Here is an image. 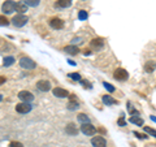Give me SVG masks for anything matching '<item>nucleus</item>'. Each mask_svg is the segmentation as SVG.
<instances>
[{
    "instance_id": "nucleus-1",
    "label": "nucleus",
    "mask_w": 156,
    "mask_h": 147,
    "mask_svg": "<svg viewBox=\"0 0 156 147\" xmlns=\"http://www.w3.org/2000/svg\"><path fill=\"white\" fill-rule=\"evenodd\" d=\"M20 65H21V68H23V69H27V70H31V69H35V61L31 60L30 57H21L20 59Z\"/></svg>"
},
{
    "instance_id": "nucleus-2",
    "label": "nucleus",
    "mask_w": 156,
    "mask_h": 147,
    "mask_svg": "<svg viewBox=\"0 0 156 147\" xmlns=\"http://www.w3.org/2000/svg\"><path fill=\"white\" fill-rule=\"evenodd\" d=\"M2 11H3V13H5V14L13 13L14 11H16V3L12 2V0H5V2L3 3V5H2Z\"/></svg>"
},
{
    "instance_id": "nucleus-3",
    "label": "nucleus",
    "mask_w": 156,
    "mask_h": 147,
    "mask_svg": "<svg viewBox=\"0 0 156 147\" xmlns=\"http://www.w3.org/2000/svg\"><path fill=\"white\" fill-rule=\"evenodd\" d=\"M27 21H29V18H27V16H25V14H17V16H14L13 20H12L13 25L17 26V27L25 26Z\"/></svg>"
},
{
    "instance_id": "nucleus-4",
    "label": "nucleus",
    "mask_w": 156,
    "mask_h": 147,
    "mask_svg": "<svg viewBox=\"0 0 156 147\" xmlns=\"http://www.w3.org/2000/svg\"><path fill=\"white\" fill-rule=\"evenodd\" d=\"M81 131L85 135H89L90 137V135H94L96 133V128L92 124H90V122H89V124H82L81 125Z\"/></svg>"
},
{
    "instance_id": "nucleus-5",
    "label": "nucleus",
    "mask_w": 156,
    "mask_h": 147,
    "mask_svg": "<svg viewBox=\"0 0 156 147\" xmlns=\"http://www.w3.org/2000/svg\"><path fill=\"white\" fill-rule=\"evenodd\" d=\"M31 104L30 103H18V104H16V111L18 112V113H29V112L31 111Z\"/></svg>"
},
{
    "instance_id": "nucleus-6",
    "label": "nucleus",
    "mask_w": 156,
    "mask_h": 147,
    "mask_svg": "<svg viewBox=\"0 0 156 147\" xmlns=\"http://www.w3.org/2000/svg\"><path fill=\"white\" fill-rule=\"evenodd\" d=\"M113 77H115V80H117V81H126L128 80V77H129V74H128V72H126L125 69L119 68V69L115 70Z\"/></svg>"
},
{
    "instance_id": "nucleus-7",
    "label": "nucleus",
    "mask_w": 156,
    "mask_h": 147,
    "mask_svg": "<svg viewBox=\"0 0 156 147\" xmlns=\"http://www.w3.org/2000/svg\"><path fill=\"white\" fill-rule=\"evenodd\" d=\"M18 98L21 99L22 102H25V103H30V102H33L34 100V95L31 94L30 91H20L18 92Z\"/></svg>"
},
{
    "instance_id": "nucleus-8",
    "label": "nucleus",
    "mask_w": 156,
    "mask_h": 147,
    "mask_svg": "<svg viewBox=\"0 0 156 147\" xmlns=\"http://www.w3.org/2000/svg\"><path fill=\"white\" fill-rule=\"evenodd\" d=\"M91 145L94 147H107V141L101 135H98L91 139Z\"/></svg>"
},
{
    "instance_id": "nucleus-9",
    "label": "nucleus",
    "mask_w": 156,
    "mask_h": 147,
    "mask_svg": "<svg viewBox=\"0 0 156 147\" xmlns=\"http://www.w3.org/2000/svg\"><path fill=\"white\" fill-rule=\"evenodd\" d=\"M37 89H38L39 91L46 92V91H48V90H51V83L48 82V81L41 80V81H38V82H37Z\"/></svg>"
},
{
    "instance_id": "nucleus-10",
    "label": "nucleus",
    "mask_w": 156,
    "mask_h": 147,
    "mask_svg": "<svg viewBox=\"0 0 156 147\" xmlns=\"http://www.w3.org/2000/svg\"><path fill=\"white\" fill-rule=\"evenodd\" d=\"M50 26L52 29H55V30H60V29L64 27V21L60 18H52L50 21Z\"/></svg>"
},
{
    "instance_id": "nucleus-11",
    "label": "nucleus",
    "mask_w": 156,
    "mask_h": 147,
    "mask_svg": "<svg viewBox=\"0 0 156 147\" xmlns=\"http://www.w3.org/2000/svg\"><path fill=\"white\" fill-rule=\"evenodd\" d=\"M52 94L55 95L56 98H68V96H70L69 92H68L65 89H61V87H56V89H53Z\"/></svg>"
},
{
    "instance_id": "nucleus-12",
    "label": "nucleus",
    "mask_w": 156,
    "mask_h": 147,
    "mask_svg": "<svg viewBox=\"0 0 156 147\" xmlns=\"http://www.w3.org/2000/svg\"><path fill=\"white\" fill-rule=\"evenodd\" d=\"M27 4L25 2H18L16 4V11L18 12V14H23L25 12H27Z\"/></svg>"
},
{
    "instance_id": "nucleus-13",
    "label": "nucleus",
    "mask_w": 156,
    "mask_h": 147,
    "mask_svg": "<svg viewBox=\"0 0 156 147\" xmlns=\"http://www.w3.org/2000/svg\"><path fill=\"white\" fill-rule=\"evenodd\" d=\"M64 51L66 53H69V55H78V53H80V48L74 45H70V46H66L64 48Z\"/></svg>"
},
{
    "instance_id": "nucleus-14",
    "label": "nucleus",
    "mask_w": 156,
    "mask_h": 147,
    "mask_svg": "<svg viewBox=\"0 0 156 147\" xmlns=\"http://www.w3.org/2000/svg\"><path fill=\"white\" fill-rule=\"evenodd\" d=\"M90 46L92 48H95V50H100L101 47L104 46V43H103V39H99V38H96V39H92L91 43H90Z\"/></svg>"
},
{
    "instance_id": "nucleus-15",
    "label": "nucleus",
    "mask_w": 156,
    "mask_h": 147,
    "mask_svg": "<svg viewBox=\"0 0 156 147\" xmlns=\"http://www.w3.org/2000/svg\"><path fill=\"white\" fill-rule=\"evenodd\" d=\"M65 131H66V133L69 134V135H77V134H78V129L76 128V125H74V124H72V122L66 125Z\"/></svg>"
},
{
    "instance_id": "nucleus-16",
    "label": "nucleus",
    "mask_w": 156,
    "mask_h": 147,
    "mask_svg": "<svg viewBox=\"0 0 156 147\" xmlns=\"http://www.w3.org/2000/svg\"><path fill=\"white\" fill-rule=\"evenodd\" d=\"M72 5V0H57V3L55 4L56 8H68Z\"/></svg>"
},
{
    "instance_id": "nucleus-17",
    "label": "nucleus",
    "mask_w": 156,
    "mask_h": 147,
    "mask_svg": "<svg viewBox=\"0 0 156 147\" xmlns=\"http://www.w3.org/2000/svg\"><path fill=\"white\" fill-rule=\"evenodd\" d=\"M101 100H103V103H104L105 106H112V104H116V103H117V100L113 99L111 95H103Z\"/></svg>"
},
{
    "instance_id": "nucleus-18",
    "label": "nucleus",
    "mask_w": 156,
    "mask_h": 147,
    "mask_svg": "<svg viewBox=\"0 0 156 147\" xmlns=\"http://www.w3.org/2000/svg\"><path fill=\"white\" fill-rule=\"evenodd\" d=\"M156 69V63L155 61H147L144 64V70L147 73H152Z\"/></svg>"
},
{
    "instance_id": "nucleus-19",
    "label": "nucleus",
    "mask_w": 156,
    "mask_h": 147,
    "mask_svg": "<svg viewBox=\"0 0 156 147\" xmlns=\"http://www.w3.org/2000/svg\"><path fill=\"white\" fill-rule=\"evenodd\" d=\"M66 107H68V109H69V111H76V109H78V107H80V103H78L76 99H72L66 104Z\"/></svg>"
},
{
    "instance_id": "nucleus-20",
    "label": "nucleus",
    "mask_w": 156,
    "mask_h": 147,
    "mask_svg": "<svg viewBox=\"0 0 156 147\" xmlns=\"http://www.w3.org/2000/svg\"><path fill=\"white\" fill-rule=\"evenodd\" d=\"M130 122H131V124L138 125V126H142L144 124V121H143V119H140V116H133V117H130Z\"/></svg>"
},
{
    "instance_id": "nucleus-21",
    "label": "nucleus",
    "mask_w": 156,
    "mask_h": 147,
    "mask_svg": "<svg viewBox=\"0 0 156 147\" xmlns=\"http://www.w3.org/2000/svg\"><path fill=\"white\" fill-rule=\"evenodd\" d=\"M77 120L80 121V122H82V124H89V122H90L89 116L85 115V113H78V116H77Z\"/></svg>"
},
{
    "instance_id": "nucleus-22",
    "label": "nucleus",
    "mask_w": 156,
    "mask_h": 147,
    "mask_svg": "<svg viewBox=\"0 0 156 147\" xmlns=\"http://www.w3.org/2000/svg\"><path fill=\"white\" fill-rule=\"evenodd\" d=\"M13 63H14V57L13 56H7V57H4V60H3V65L4 66H11Z\"/></svg>"
},
{
    "instance_id": "nucleus-23",
    "label": "nucleus",
    "mask_w": 156,
    "mask_h": 147,
    "mask_svg": "<svg viewBox=\"0 0 156 147\" xmlns=\"http://www.w3.org/2000/svg\"><path fill=\"white\" fill-rule=\"evenodd\" d=\"M39 2H41V0H25V3L29 7H37V5H39Z\"/></svg>"
},
{
    "instance_id": "nucleus-24",
    "label": "nucleus",
    "mask_w": 156,
    "mask_h": 147,
    "mask_svg": "<svg viewBox=\"0 0 156 147\" xmlns=\"http://www.w3.org/2000/svg\"><path fill=\"white\" fill-rule=\"evenodd\" d=\"M128 111L130 112V113H131V115H134V116H138V115H139V113H138V111H136V109L134 108V107H133V106H131V104H130V102L128 103Z\"/></svg>"
},
{
    "instance_id": "nucleus-25",
    "label": "nucleus",
    "mask_w": 156,
    "mask_h": 147,
    "mask_svg": "<svg viewBox=\"0 0 156 147\" xmlns=\"http://www.w3.org/2000/svg\"><path fill=\"white\" fill-rule=\"evenodd\" d=\"M78 18H80L81 21H85V20L87 18V12L86 11H80L78 12Z\"/></svg>"
},
{
    "instance_id": "nucleus-26",
    "label": "nucleus",
    "mask_w": 156,
    "mask_h": 147,
    "mask_svg": "<svg viewBox=\"0 0 156 147\" xmlns=\"http://www.w3.org/2000/svg\"><path fill=\"white\" fill-rule=\"evenodd\" d=\"M144 131H146V133H148V134H151L152 137H155V138H156V130H155V129L148 128V126H144Z\"/></svg>"
},
{
    "instance_id": "nucleus-27",
    "label": "nucleus",
    "mask_w": 156,
    "mask_h": 147,
    "mask_svg": "<svg viewBox=\"0 0 156 147\" xmlns=\"http://www.w3.org/2000/svg\"><path fill=\"white\" fill-rule=\"evenodd\" d=\"M68 76H69L72 80H74V81H80V80H81V76L78 74V73H69Z\"/></svg>"
},
{
    "instance_id": "nucleus-28",
    "label": "nucleus",
    "mask_w": 156,
    "mask_h": 147,
    "mask_svg": "<svg viewBox=\"0 0 156 147\" xmlns=\"http://www.w3.org/2000/svg\"><path fill=\"white\" fill-rule=\"evenodd\" d=\"M103 85H104V87H105V89H107V90H108L109 92H113V91H115V87H113V86H112V85H109V83H108V82H104V83H103Z\"/></svg>"
},
{
    "instance_id": "nucleus-29",
    "label": "nucleus",
    "mask_w": 156,
    "mask_h": 147,
    "mask_svg": "<svg viewBox=\"0 0 156 147\" xmlns=\"http://www.w3.org/2000/svg\"><path fill=\"white\" fill-rule=\"evenodd\" d=\"M134 135H136V138H139V139H147L148 138L146 134H140V133H138V131H134Z\"/></svg>"
},
{
    "instance_id": "nucleus-30",
    "label": "nucleus",
    "mask_w": 156,
    "mask_h": 147,
    "mask_svg": "<svg viewBox=\"0 0 156 147\" xmlns=\"http://www.w3.org/2000/svg\"><path fill=\"white\" fill-rule=\"evenodd\" d=\"M9 147H23V145L21 142H11V143H9Z\"/></svg>"
},
{
    "instance_id": "nucleus-31",
    "label": "nucleus",
    "mask_w": 156,
    "mask_h": 147,
    "mask_svg": "<svg viewBox=\"0 0 156 147\" xmlns=\"http://www.w3.org/2000/svg\"><path fill=\"white\" fill-rule=\"evenodd\" d=\"M117 124H119L120 126H125V125H126V122H125L124 116H121V117H120V119H119V121H117Z\"/></svg>"
},
{
    "instance_id": "nucleus-32",
    "label": "nucleus",
    "mask_w": 156,
    "mask_h": 147,
    "mask_svg": "<svg viewBox=\"0 0 156 147\" xmlns=\"http://www.w3.org/2000/svg\"><path fill=\"white\" fill-rule=\"evenodd\" d=\"M0 20H2V26H7V25H8V20L4 17V16L0 17Z\"/></svg>"
},
{
    "instance_id": "nucleus-33",
    "label": "nucleus",
    "mask_w": 156,
    "mask_h": 147,
    "mask_svg": "<svg viewBox=\"0 0 156 147\" xmlns=\"http://www.w3.org/2000/svg\"><path fill=\"white\" fill-rule=\"evenodd\" d=\"M76 42H82V39L81 38H76V39H73V41H72L73 45H76Z\"/></svg>"
},
{
    "instance_id": "nucleus-34",
    "label": "nucleus",
    "mask_w": 156,
    "mask_h": 147,
    "mask_svg": "<svg viewBox=\"0 0 156 147\" xmlns=\"http://www.w3.org/2000/svg\"><path fill=\"white\" fill-rule=\"evenodd\" d=\"M85 55H86V56H89V55H91V51H89V50H87V51H85Z\"/></svg>"
},
{
    "instance_id": "nucleus-35",
    "label": "nucleus",
    "mask_w": 156,
    "mask_h": 147,
    "mask_svg": "<svg viewBox=\"0 0 156 147\" xmlns=\"http://www.w3.org/2000/svg\"><path fill=\"white\" fill-rule=\"evenodd\" d=\"M69 64H70V65H76V63L73 61V60H69Z\"/></svg>"
}]
</instances>
